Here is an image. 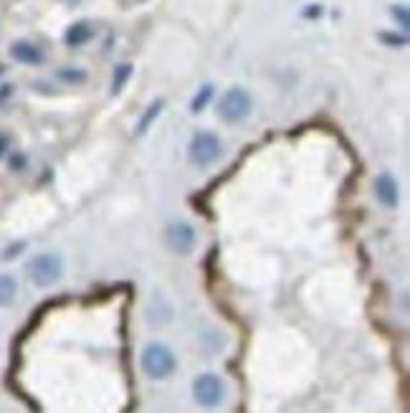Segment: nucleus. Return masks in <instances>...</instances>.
Listing matches in <instances>:
<instances>
[{
  "mask_svg": "<svg viewBox=\"0 0 410 413\" xmlns=\"http://www.w3.org/2000/svg\"><path fill=\"white\" fill-rule=\"evenodd\" d=\"M10 56H13L15 61H21V64H30V67H36V64L44 61L41 49H38L36 44H30V41H15V44L10 46Z\"/></svg>",
  "mask_w": 410,
  "mask_h": 413,
  "instance_id": "obj_8",
  "label": "nucleus"
},
{
  "mask_svg": "<svg viewBox=\"0 0 410 413\" xmlns=\"http://www.w3.org/2000/svg\"><path fill=\"white\" fill-rule=\"evenodd\" d=\"M319 15H322V8H319V6H309L307 18H319Z\"/></svg>",
  "mask_w": 410,
  "mask_h": 413,
  "instance_id": "obj_17",
  "label": "nucleus"
},
{
  "mask_svg": "<svg viewBox=\"0 0 410 413\" xmlns=\"http://www.w3.org/2000/svg\"><path fill=\"white\" fill-rule=\"evenodd\" d=\"M91 36H94V28H91L87 21H79V23H73L71 28L66 30L64 41H66V46H71V49H79V46L89 44Z\"/></svg>",
  "mask_w": 410,
  "mask_h": 413,
  "instance_id": "obj_9",
  "label": "nucleus"
},
{
  "mask_svg": "<svg viewBox=\"0 0 410 413\" xmlns=\"http://www.w3.org/2000/svg\"><path fill=\"white\" fill-rule=\"evenodd\" d=\"M59 76H61V79H66V82H76V84L87 79V74H84L81 69H61Z\"/></svg>",
  "mask_w": 410,
  "mask_h": 413,
  "instance_id": "obj_15",
  "label": "nucleus"
},
{
  "mask_svg": "<svg viewBox=\"0 0 410 413\" xmlns=\"http://www.w3.org/2000/svg\"><path fill=\"white\" fill-rule=\"evenodd\" d=\"M6 152H8V137L6 134H0V157L6 155Z\"/></svg>",
  "mask_w": 410,
  "mask_h": 413,
  "instance_id": "obj_18",
  "label": "nucleus"
},
{
  "mask_svg": "<svg viewBox=\"0 0 410 413\" xmlns=\"http://www.w3.org/2000/svg\"><path fill=\"white\" fill-rule=\"evenodd\" d=\"M251 109H253V99L243 87H231L218 102V117L228 125L243 122L251 114Z\"/></svg>",
  "mask_w": 410,
  "mask_h": 413,
  "instance_id": "obj_3",
  "label": "nucleus"
},
{
  "mask_svg": "<svg viewBox=\"0 0 410 413\" xmlns=\"http://www.w3.org/2000/svg\"><path fill=\"white\" fill-rule=\"evenodd\" d=\"M188 152H190V160L198 168H208V165H213L220 157L223 145H220V140L213 132H198L190 140V145H188Z\"/></svg>",
  "mask_w": 410,
  "mask_h": 413,
  "instance_id": "obj_5",
  "label": "nucleus"
},
{
  "mask_svg": "<svg viewBox=\"0 0 410 413\" xmlns=\"http://www.w3.org/2000/svg\"><path fill=\"white\" fill-rule=\"evenodd\" d=\"M162 107H165V99H154V102L150 104V107H147V109H145V114H142V117H139L137 127H134V132H137L139 137H142V134H145L147 130H150V125H152L154 119L160 117Z\"/></svg>",
  "mask_w": 410,
  "mask_h": 413,
  "instance_id": "obj_10",
  "label": "nucleus"
},
{
  "mask_svg": "<svg viewBox=\"0 0 410 413\" xmlns=\"http://www.w3.org/2000/svg\"><path fill=\"white\" fill-rule=\"evenodd\" d=\"M26 272L36 287H51L64 276V261L59 254H36L26 264Z\"/></svg>",
  "mask_w": 410,
  "mask_h": 413,
  "instance_id": "obj_2",
  "label": "nucleus"
},
{
  "mask_svg": "<svg viewBox=\"0 0 410 413\" xmlns=\"http://www.w3.org/2000/svg\"><path fill=\"white\" fill-rule=\"evenodd\" d=\"M193 398L203 408H215L226 398V383L215 373H200L193 380Z\"/></svg>",
  "mask_w": 410,
  "mask_h": 413,
  "instance_id": "obj_4",
  "label": "nucleus"
},
{
  "mask_svg": "<svg viewBox=\"0 0 410 413\" xmlns=\"http://www.w3.org/2000/svg\"><path fill=\"white\" fill-rule=\"evenodd\" d=\"M211 99H213V87H211V84H203V87H200V91L193 96V102H190L193 114H200V112L208 107V102H211Z\"/></svg>",
  "mask_w": 410,
  "mask_h": 413,
  "instance_id": "obj_13",
  "label": "nucleus"
},
{
  "mask_svg": "<svg viewBox=\"0 0 410 413\" xmlns=\"http://www.w3.org/2000/svg\"><path fill=\"white\" fill-rule=\"evenodd\" d=\"M130 76H132V64H119L114 69V79H112V94H119L125 84L130 82Z\"/></svg>",
  "mask_w": 410,
  "mask_h": 413,
  "instance_id": "obj_12",
  "label": "nucleus"
},
{
  "mask_svg": "<svg viewBox=\"0 0 410 413\" xmlns=\"http://www.w3.org/2000/svg\"><path fill=\"white\" fill-rule=\"evenodd\" d=\"M380 41L382 44H388V46H405L408 44V38L405 36H398V33H380Z\"/></svg>",
  "mask_w": 410,
  "mask_h": 413,
  "instance_id": "obj_16",
  "label": "nucleus"
},
{
  "mask_svg": "<svg viewBox=\"0 0 410 413\" xmlns=\"http://www.w3.org/2000/svg\"><path fill=\"white\" fill-rule=\"evenodd\" d=\"M3 71H6V67H3V64H0V74H3Z\"/></svg>",
  "mask_w": 410,
  "mask_h": 413,
  "instance_id": "obj_19",
  "label": "nucleus"
},
{
  "mask_svg": "<svg viewBox=\"0 0 410 413\" xmlns=\"http://www.w3.org/2000/svg\"><path fill=\"white\" fill-rule=\"evenodd\" d=\"M393 18H395V23L400 26V28L408 30V23H410L408 8H405V6H395V8H393Z\"/></svg>",
  "mask_w": 410,
  "mask_h": 413,
  "instance_id": "obj_14",
  "label": "nucleus"
},
{
  "mask_svg": "<svg viewBox=\"0 0 410 413\" xmlns=\"http://www.w3.org/2000/svg\"><path fill=\"white\" fill-rule=\"evenodd\" d=\"M18 295V284L10 274H0V307H10Z\"/></svg>",
  "mask_w": 410,
  "mask_h": 413,
  "instance_id": "obj_11",
  "label": "nucleus"
},
{
  "mask_svg": "<svg viewBox=\"0 0 410 413\" xmlns=\"http://www.w3.org/2000/svg\"><path fill=\"white\" fill-rule=\"evenodd\" d=\"M139 362H142V373L152 380H165L175 373V353L165 342H150L142 350Z\"/></svg>",
  "mask_w": 410,
  "mask_h": 413,
  "instance_id": "obj_1",
  "label": "nucleus"
},
{
  "mask_svg": "<svg viewBox=\"0 0 410 413\" xmlns=\"http://www.w3.org/2000/svg\"><path fill=\"white\" fill-rule=\"evenodd\" d=\"M165 238H168L170 249L175 251V254H180V256L190 254V251L195 249V244H198V234H195V229H193L188 221H180V218L168 223Z\"/></svg>",
  "mask_w": 410,
  "mask_h": 413,
  "instance_id": "obj_6",
  "label": "nucleus"
},
{
  "mask_svg": "<svg viewBox=\"0 0 410 413\" xmlns=\"http://www.w3.org/2000/svg\"><path fill=\"white\" fill-rule=\"evenodd\" d=\"M375 195H377V200H380L382 206L395 208L398 198H400V188H398L395 177L390 175V173H382V175L375 177Z\"/></svg>",
  "mask_w": 410,
  "mask_h": 413,
  "instance_id": "obj_7",
  "label": "nucleus"
}]
</instances>
